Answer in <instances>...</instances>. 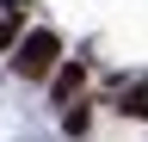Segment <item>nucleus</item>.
Instances as JSON below:
<instances>
[{
    "label": "nucleus",
    "instance_id": "obj_1",
    "mask_svg": "<svg viewBox=\"0 0 148 142\" xmlns=\"http://www.w3.org/2000/svg\"><path fill=\"white\" fill-rule=\"evenodd\" d=\"M62 62V37L56 31H25L12 43V74L18 80H49V68Z\"/></svg>",
    "mask_w": 148,
    "mask_h": 142
},
{
    "label": "nucleus",
    "instance_id": "obj_2",
    "mask_svg": "<svg viewBox=\"0 0 148 142\" xmlns=\"http://www.w3.org/2000/svg\"><path fill=\"white\" fill-rule=\"evenodd\" d=\"M80 80H86V62H56V68H49V99L68 105L74 93H80Z\"/></svg>",
    "mask_w": 148,
    "mask_h": 142
},
{
    "label": "nucleus",
    "instance_id": "obj_3",
    "mask_svg": "<svg viewBox=\"0 0 148 142\" xmlns=\"http://www.w3.org/2000/svg\"><path fill=\"white\" fill-rule=\"evenodd\" d=\"M117 111H123V117H148V80H136V86H130V93L117 99Z\"/></svg>",
    "mask_w": 148,
    "mask_h": 142
},
{
    "label": "nucleus",
    "instance_id": "obj_4",
    "mask_svg": "<svg viewBox=\"0 0 148 142\" xmlns=\"http://www.w3.org/2000/svg\"><path fill=\"white\" fill-rule=\"evenodd\" d=\"M18 37H25V12H18V6H6V19H0V49H12Z\"/></svg>",
    "mask_w": 148,
    "mask_h": 142
},
{
    "label": "nucleus",
    "instance_id": "obj_5",
    "mask_svg": "<svg viewBox=\"0 0 148 142\" xmlns=\"http://www.w3.org/2000/svg\"><path fill=\"white\" fill-rule=\"evenodd\" d=\"M62 123H68V136H80V130H86V123H92V111H86V99H80V105H74V99H68V117H62Z\"/></svg>",
    "mask_w": 148,
    "mask_h": 142
}]
</instances>
